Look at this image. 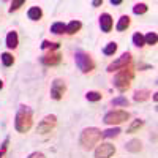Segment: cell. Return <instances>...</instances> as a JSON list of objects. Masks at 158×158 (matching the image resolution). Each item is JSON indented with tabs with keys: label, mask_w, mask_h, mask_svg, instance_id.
<instances>
[{
	"label": "cell",
	"mask_w": 158,
	"mask_h": 158,
	"mask_svg": "<svg viewBox=\"0 0 158 158\" xmlns=\"http://www.w3.org/2000/svg\"><path fill=\"white\" fill-rule=\"evenodd\" d=\"M32 125H33V111L29 106H25V104H21L15 117L16 131L18 133H29Z\"/></svg>",
	"instance_id": "obj_1"
},
{
	"label": "cell",
	"mask_w": 158,
	"mask_h": 158,
	"mask_svg": "<svg viewBox=\"0 0 158 158\" xmlns=\"http://www.w3.org/2000/svg\"><path fill=\"white\" fill-rule=\"evenodd\" d=\"M135 77V70H133V65H128V67L118 70L117 74L114 76V87L120 92V94H125V92L130 89L131 81Z\"/></svg>",
	"instance_id": "obj_2"
},
{
	"label": "cell",
	"mask_w": 158,
	"mask_h": 158,
	"mask_svg": "<svg viewBox=\"0 0 158 158\" xmlns=\"http://www.w3.org/2000/svg\"><path fill=\"white\" fill-rule=\"evenodd\" d=\"M101 139V130L97 127H89L84 128L81 136H79V144L84 150H92Z\"/></svg>",
	"instance_id": "obj_3"
},
{
	"label": "cell",
	"mask_w": 158,
	"mask_h": 158,
	"mask_svg": "<svg viewBox=\"0 0 158 158\" xmlns=\"http://www.w3.org/2000/svg\"><path fill=\"white\" fill-rule=\"evenodd\" d=\"M74 62H76V67L81 70V73H84V74H87V73H90V71L95 70V62H94V59H92L87 52H84V51H76Z\"/></svg>",
	"instance_id": "obj_4"
},
{
	"label": "cell",
	"mask_w": 158,
	"mask_h": 158,
	"mask_svg": "<svg viewBox=\"0 0 158 158\" xmlns=\"http://www.w3.org/2000/svg\"><path fill=\"white\" fill-rule=\"evenodd\" d=\"M130 118V112L123 111V109H114L104 114L103 122L108 123V125H118V123H123Z\"/></svg>",
	"instance_id": "obj_5"
},
{
	"label": "cell",
	"mask_w": 158,
	"mask_h": 158,
	"mask_svg": "<svg viewBox=\"0 0 158 158\" xmlns=\"http://www.w3.org/2000/svg\"><path fill=\"white\" fill-rule=\"evenodd\" d=\"M56 125H57V115L56 114H49V115L43 117V120H40L36 131L40 135H48V133H51V131L56 128Z\"/></svg>",
	"instance_id": "obj_6"
},
{
	"label": "cell",
	"mask_w": 158,
	"mask_h": 158,
	"mask_svg": "<svg viewBox=\"0 0 158 158\" xmlns=\"http://www.w3.org/2000/svg\"><path fill=\"white\" fill-rule=\"evenodd\" d=\"M65 92H67V84H65L63 79H60V77L54 79V81H52V84H51V98L56 100V101H59V100L63 98Z\"/></svg>",
	"instance_id": "obj_7"
},
{
	"label": "cell",
	"mask_w": 158,
	"mask_h": 158,
	"mask_svg": "<svg viewBox=\"0 0 158 158\" xmlns=\"http://www.w3.org/2000/svg\"><path fill=\"white\" fill-rule=\"evenodd\" d=\"M131 63V54L130 52H123V54L115 59L112 63L108 65V73H114V71H118V70H122L125 67H128V65Z\"/></svg>",
	"instance_id": "obj_8"
},
{
	"label": "cell",
	"mask_w": 158,
	"mask_h": 158,
	"mask_svg": "<svg viewBox=\"0 0 158 158\" xmlns=\"http://www.w3.org/2000/svg\"><path fill=\"white\" fill-rule=\"evenodd\" d=\"M115 153V146L109 142H101L100 146L95 149V158H111Z\"/></svg>",
	"instance_id": "obj_9"
},
{
	"label": "cell",
	"mask_w": 158,
	"mask_h": 158,
	"mask_svg": "<svg viewBox=\"0 0 158 158\" xmlns=\"http://www.w3.org/2000/svg\"><path fill=\"white\" fill-rule=\"evenodd\" d=\"M40 62H41L44 67H57V65H60V62H62V54L59 51H51L49 54H44L41 59H40Z\"/></svg>",
	"instance_id": "obj_10"
},
{
	"label": "cell",
	"mask_w": 158,
	"mask_h": 158,
	"mask_svg": "<svg viewBox=\"0 0 158 158\" xmlns=\"http://www.w3.org/2000/svg\"><path fill=\"white\" fill-rule=\"evenodd\" d=\"M100 27H101V32L104 33H109L114 27V21H112V16L109 13H103L100 16Z\"/></svg>",
	"instance_id": "obj_11"
},
{
	"label": "cell",
	"mask_w": 158,
	"mask_h": 158,
	"mask_svg": "<svg viewBox=\"0 0 158 158\" xmlns=\"http://www.w3.org/2000/svg\"><path fill=\"white\" fill-rule=\"evenodd\" d=\"M125 150L130 152V153H139L142 150V141L141 139H130L127 144H125Z\"/></svg>",
	"instance_id": "obj_12"
},
{
	"label": "cell",
	"mask_w": 158,
	"mask_h": 158,
	"mask_svg": "<svg viewBox=\"0 0 158 158\" xmlns=\"http://www.w3.org/2000/svg\"><path fill=\"white\" fill-rule=\"evenodd\" d=\"M5 44L8 49H16L18 44H19V36H18V32L16 30H11L8 32L6 38H5Z\"/></svg>",
	"instance_id": "obj_13"
},
{
	"label": "cell",
	"mask_w": 158,
	"mask_h": 158,
	"mask_svg": "<svg viewBox=\"0 0 158 158\" xmlns=\"http://www.w3.org/2000/svg\"><path fill=\"white\" fill-rule=\"evenodd\" d=\"M150 95H152V94H150V90H147V89H141V90H136V92H135L133 100H135L136 103H142V101L149 100Z\"/></svg>",
	"instance_id": "obj_14"
},
{
	"label": "cell",
	"mask_w": 158,
	"mask_h": 158,
	"mask_svg": "<svg viewBox=\"0 0 158 158\" xmlns=\"http://www.w3.org/2000/svg\"><path fill=\"white\" fill-rule=\"evenodd\" d=\"M27 18L30 21H40L43 18V10L40 6H30L29 11H27Z\"/></svg>",
	"instance_id": "obj_15"
},
{
	"label": "cell",
	"mask_w": 158,
	"mask_h": 158,
	"mask_svg": "<svg viewBox=\"0 0 158 158\" xmlns=\"http://www.w3.org/2000/svg\"><path fill=\"white\" fill-rule=\"evenodd\" d=\"M130 24H131L130 16L123 15V16H120V19H118V22H117V25H115V30H117V32H125V30L130 27Z\"/></svg>",
	"instance_id": "obj_16"
},
{
	"label": "cell",
	"mask_w": 158,
	"mask_h": 158,
	"mask_svg": "<svg viewBox=\"0 0 158 158\" xmlns=\"http://www.w3.org/2000/svg\"><path fill=\"white\" fill-rule=\"evenodd\" d=\"M144 123H146V122H144L142 118H136V120H133V122L130 123V127L127 128V133H128V135H135V133H138V131L144 127Z\"/></svg>",
	"instance_id": "obj_17"
},
{
	"label": "cell",
	"mask_w": 158,
	"mask_h": 158,
	"mask_svg": "<svg viewBox=\"0 0 158 158\" xmlns=\"http://www.w3.org/2000/svg\"><path fill=\"white\" fill-rule=\"evenodd\" d=\"M122 133V130L118 128V127H112V128H108V130H104L101 131V138H106V139H111V138H115Z\"/></svg>",
	"instance_id": "obj_18"
},
{
	"label": "cell",
	"mask_w": 158,
	"mask_h": 158,
	"mask_svg": "<svg viewBox=\"0 0 158 158\" xmlns=\"http://www.w3.org/2000/svg\"><path fill=\"white\" fill-rule=\"evenodd\" d=\"M82 29V22L81 21H71L68 25H67V33L68 35H74V33H77L79 30Z\"/></svg>",
	"instance_id": "obj_19"
},
{
	"label": "cell",
	"mask_w": 158,
	"mask_h": 158,
	"mask_svg": "<svg viewBox=\"0 0 158 158\" xmlns=\"http://www.w3.org/2000/svg\"><path fill=\"white\" fill-rule=\"evenodd\" d=\"M51 32L54 35H63V33H67V25L63 22H54L51 25Z\"/></svg>",
	"instance_id": "obj_20"
},
{
	"label": "cell",
	"mask_w": 158,
	"mask_h": 158,
	"mask_svg": "<svg viewBox=\"0 0 158 158\" xmlns=\"http://www.w3.org/2000/svg\"><path fill=\"white\" fill-rule=\"evenodd\" d=\"M117 48H118V44H117L115 41H109L106 46L103 48V54H104V56H114L115 51H117Z\"/></svg>",
	"instance_id": "obj_21"
},
{
	"label": "cell",
	"mask_w": 158,
	"mask_h": 158,
	"mask_svg": "<svg viewBox=\"0 0 158 158\" xmlns=\"http://www.w3.org/2000/svg\"><path fill=\"white\" fill-rule=\"evenodd\" d=\"M85 98H87V101H90V103H97V101H100V100L103 98V95H101V92L90 90V92H87V94H85Z\"/></svg>",
	"instance_id": "obj_22"
},
{
	"label": "cell",
	"mask_w": 158,
	"mask_h": 158,
	"mask_svg": "<svg viewBox=\"0 0 158 158\" xmlns=\"http://www.w3.org/2000/svg\"><path fill=\"white\" fill-rule=\"evenodd\" d=\"M111 104H112V106H123V108H127L128 104H130V101L123 95H118V97H115V98L111 100Z\"/></svg>",
	"instance_id": "obj_23"
},
{
	"label": "cell",
	"mask_w": 158,
	"mask_h": 158,
	"mask_svg": "<svg viewBox=\"0 0 158 158\" xmlns=\"http://www.w3.org/2000/svg\"><path fill=\"white\" fill-rule=\"evenodd\" d=\"M147 10H149V6H147V3H144V2H139V3H136V5L133 6V13H135L136 16L146 15Z\"/></svg>",
	"instance_id": "obj_24"
},
{
	"label": "cell",
	"mask_w": 158,
	"mask_h": 158,
	"mask_svg": "<svg viewBox=\"0 0 158 158\" xmlns=\"http://www.w3.org/2000/svg\"><path fill=\"white\" fill-rule=\"evenodd\" d=\"M158 41V35L155 32H149L147 35H144V43L149 44V46H155Z\"/></svg>",
	"instance_id": "obj_25"
},
{
	"label": "cell",
	"mask_w": 158,
	"mask_h": 158,
	"mask_svg": "<svg viewBox=\"0 0 158 158\" xmlns=\"http://www.w3.org/2000/svg\"><path fill=\"white\" fill-rule=\"evenodd\" d=\"M0 59H2L3 67H11V65L15 63V57H13V54H10V52H3V54L0 56Z\"/></svg>",
	"instance_id": "obj_26"
},
{
	"label": "cell",
	"mask_w": 158,
	"mask_h": 158,
	"mask_svg": "<svg viewBox=\"0 0 158 158\" xmlns=\"http://www.w3.org/2000/svg\"><path fill=\"white\" fill-rule=\"evenodd\" d=\"M60 48V43H54V41H49V40H44L41 43V49H49V51H57Z\"/></svg>",
	"instance_id": "obj_27"
},
{
	"label": "cell",
	"mask_w": 158,
	"mask_h": 158,
	"mask_svg": "<svg viewBox=\"0 0 158 158\" xmlns=\"http://www.w3.org/2000/svg\"><path fill=\"white\" fill-rule=\"evenodd\" d=\"M131 40H133V44H135V46H138V48L146 46V43H144V35H142L141 32H136Z\"/></svg>",
	"instance_id": "obj_28"
},
{
	"label": "cell",
	"mask_w": 158,
	"mask_h": 158,
	"mask_svg": "<svg viewBox=\"0 0 158 158\" xmlns=\"http://www.w3.org/2000/svg\"><path fill=\"white\" fill-rule=\"evenodd\" d=\"M22 5H25V0H15V2H11V6H10V13H13V11H18Z\"/></svg>",
	"instance_id": "obj_29"
},
{
	"label": "cell",
	"mask_w": 158,
	"mask_h": 158,
	"mask_svg": "<svg viewBox=\"0 0 158 158\" xmlns=\"http://www.w3.org/2000/svg\"><path fill=\"white\" fill-rule=\"evenodd\" d=\"M8 146H10V136H6V138H5V141L2 142V146H0V158H3V155L6 153Z\"/></svg>",
	"instance_id": "obj_30"
},
{
	"label": "cell",
	"mask_w": 158,
	"mask_h": 158,
	"mask_svg": "<svg viewBox=\"0 0 158 158\" xmlns=\"http://www.w3.org/2000/svg\"><path fill=\"white\" fill-rule=\"evenodd\" d=\"M27 158H46V156H44L43 152H32Z\"/></svg>",
	"instance_id": "obj_31"
},
{
	"label": "cell",
	"mask_w": 158,
	"mask_h": 158,
	"mask_svg": "<svg viewBox=\"0 0 158 158\" xmlns=\"http://www.w3.org/2000/svg\"><path fill=\"white\" fill-rule=\"evenodd\" d=\"M100 5H103V0H94L92 2V6H100Z\"/></svg>",
	"instance_id": "obj_32"
},
{
	"label": "cell",
	"mask_w": 158,
	"mask_h": 158,
	"mask_svg": "<svg viewBox=\"0 0 158 158\" xmlns=\"http://www.w3.org/2000/svg\"><path fill=\"white\" fill-rule=\"evenodd\" d=\"M111 5L117 6V5H122V0H111Z\"/></svg>",
	"instance_id": "obj_33"
},
{
	"label": "cell",
	"mask_w": 158,
	"mask_h": 158,
	"mask_svg": "<svg viewBox=\"0 0 158 158\" xmlns=\"http://www.w3.org/2000/svg\"><path fill=\"white\" fill-rule=\"evenodd\" d=\"M153 101H155V103L158 101V94H153Z\"/></svg>",
	"instance_id": "obj_34"
},
{
	"label": "cell",
	"mask_w": 158,
	"mask_h": 158,
	"mask_svg": "<svg viewBox=\"0 0 158 158\" xmlns=\"http://www.w3.org/2000/svg\"><path fill=\"white\" fill-rule=\"evenodd\" d=\"M2 89H3V81L0 79V90H2Z\"/></svg>",
	"instance_id": "obj_35"
}]
</instances>
